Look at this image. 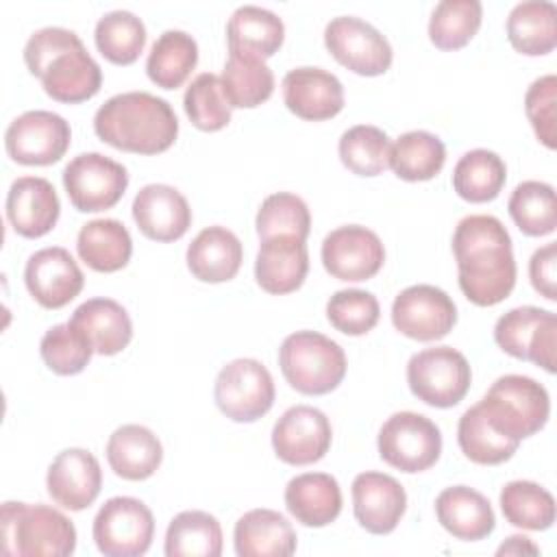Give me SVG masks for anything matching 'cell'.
Masks as SVG:
<instances>
[{"mask_svg":"<svg viewBox=\"0 0 557 557\" xmlns=\"http://www.w3.org/2000/svg\"><path fill=\"white\" fill-rule=\"evenodd\" d=\"M453 252L463 296L492 307L503 302L516 285V259L505 224L494 215H466L453 235Z\"/></svg>","mask_w":557,"mask_h":557,"instance_id":"6da1fadb","label":"cell"},{"mask_svg":"<svg viewBox=\"0 0 557 557\" xmlns=\"http://www.w3.org/2000/svg\"><path fill=\"white\" fill-rule=\"evenodd\" d=\"M24 61L57 102L76 104L100 91L102 70L70 28L46 26L35 30L24 46Z\"/></svg>","mask_w":557,"mask_h":557,"instance_id":"7a4b0ae2","label":"cell"},{"mask_svg":"<svg viewBox=\"0 0 557 557\" xmlns=\"http://www.w3.org/2000/svg\"><path fill=\"white\" fill-rule=\"evenodd\" d=\"M94 131L117 150L159 154L176 141L178 120L168 100L148 91H124L96 111Z\"/></svg>","mask_w":557,"mask_h":557,"instance_id":"3957f363","label":"cell"},{"mask_svg":"<svg viewBox=\"0 0 557 557\" xmlns=\"http://www.w3.org/2000/svg\"><path fill=\"white\" fill-rule=\"evenodd\" d=\"M2 540L4 555L65 557L76 548V529L54 507L7 500L2 505Z\"/></svg>","mask_w":557,"mask_h":557,"instance_id":"277c9868","label":"cell"},{"mask_svg":"<svg viewBox=\"0 0 557 557\" xmlns=\"http://www.w3.org/2000/svg\"><path fill=\"white\" fill-rule=\"evenodd\" d=\"M285 381L300 394L322 396L333 392L346 374L344 348L318 331H296L278 348Z\"/></svg>","mask_w":557,"mask_h":557,"instance_id":"5b68a950","label":"cell"},{"mask_svg":"<svg viewBox=\"0 0 557 557\" xmlns=\"http://www.w3.org/2000/svg\"><path fill=\"white\" fill-rule=\"evenodd\" d=\"M479 407L496 431L516 442L544 429L550 413L546 387L522 374L498 376L479 400Z\"/></svg>","mask_w":557,"mask_h":557,"instance_id":"8992f818","label":"cell"},{"mask_svg":"<svg viewBox=\"0 0 557 557\" xmlns=\"http://www.w3.org/2000/svg\"><path fill=\"white\" fill-rule=\"evenodd\" d=\"M470 381V363L453 346L424 348L407 363L411 394L431 407H455L468 394Z\"/></svg>","mask_w":557,"mask_h":557,"instance_id":"52a82bcc","label":"cell"},{"mask_svg":"<svg viewBox=\"0 0 557 557\" xmlns=\"http://www.w3.org/2000/svg\"><path fill=\"white\" fill-rule=\"evenodd\" d=\"M274 381L268 368L250 357L226 363L213 387L218 409L233 422H255L274 405Z\"/></svg>","mask_w":557,"mask_h":557,"instance_id":"ba28073f","label":"cell"},{"mask_svg":"<svg viewBox=\"0 0 557 557\" xmlns=\"http://www.w3.org/2000/svg\"><path fill=\"white\" fill-rule=\"evenodd\" d=\"M379 455L400 472H422L442 453V433L433 420L416 411L389 416L379 431Z\"/></svg>","mask_w":557,"mask_h":557,"instance_id":"9c48e42d","label":"cell"},{"mask_svg":"<svg viewBox=\"0 0 557 557\" xmlns=\"http://www.w3.org/2000/svg\"><path fill=\"white\" fill-rule=\"evenodd\" d=\"M94 542L107 557H139L154 535L152 511L133 496L109 498L94 518Z\"/></svg>","mask_w":557,"mask_h":557,"instance_id":"30bf717a","label":"cell"},{"mask_svg":"<svg viewBox=\"0 0 557 557\" xmlns=\"http://www.w3.org/2000/svg\"><path fill=\"white\" fill-rule=\"evenodd\" d=\"M494 339L507 355L555 372L557 315L553 311L531 305L516 307L496 320Z\"/></svg>","mask_w":557,"mask_h":557,"instance_id":"8fae6325","label":"cell"},{"mask_svg":"<svg viewBox=\"0 0 557 557\" xmlns=\"http://www.w3.org/2000/svg\"><path fill=\"white\" fill-rule=\"evenodd\" d=\"M63 187L74 209L96 213L120 202L128 187L126 168L100 152H83L63 170Z\"/></svg>","mask_w":557,"mask_h":557,"instance_id":"7c38bea8","label":"cell"},{"mask_svg":"<svg viewBox=\"0 0 557 557\" xmlns=\"http://www.w3.org/2000/svg\"><path fill=\"white\" fill-rule=\"evenodd\" d=\"M326 50L355 74L379 76L392 65V46L372 24L355 15L333 17L324 28Z\"/></svg>","mask_w":557,"mask_h":557,"instance_id":"4fadbf2b","label":"cell"},{"mask_svg":"<svg viewBox=\"0 0 557 557\" xmlns=\"http://www.w3.org/2000/svg\"><path fill=\"white\" fill-rule=\"evenodd\" d=\"M72 128L59 113L35 109L17 115L4 133L7 154L22 165L57 163L70 148Z\"/></svg>","mask_w":557,"mask_h":557,"instance_id":"5bb4252c","label":"cell"},{"mask_svg":"<svg viewBox=\"0 0 557 557\" xmlns=\"http://www.w3.org/2000/svg\"><path fill=\"white\" fill-rule=\"evenodd\" d=\"M396 331L418 342H435L448 335L457 322L453 298L435 285H411L403 289L392 305Z\"/></svg>","mask_w":557,"mask_h":557,"instance_id":"9a60e30c","label":"cell"},{"mask_svg":"<svg viewBox=\"0 0 557 557\" xmlns=\"http://www.w3.org/2000/svg\"><path fill=\"white\" fill-rule=\"evenodd\" d=\"M322 263L339 281H368L385 261V248L379 235L361 224H346L331 231L322 242Z\"/></svg>","mask_w":557,"mask_h":557,"instance_id":"2e32d148","label":"cell"},{"mask_svg":"<svg viewBox=\"0 0 557 557\" xmlns=\"http://www.w3.org/2000/svg\"><path fill=\"white\" fill-rule=\"evenodd\" d=\"M333 440L329 418L309 405L289 407L272 429V448L289 466H309L320 461Z\"/></svg>","mask_w":557,"mask_h":557,"instance_id":"e0dca14e","label":"cell"},{"mask_svg":"<svg viewBox=\"0 0 557 557\" xmlns=\"http://www.w3.org/2000/svg\"><path fill=\"white\" fill-rule=\"evenodd\" d=\"M24 283L41 307L61 309L81 294L85 276L65 248L50 246L28 257Z\"/></svg>","mask_w":557,"mask_h":557,"instance_id":"ac0fdd59","label":"cell"},{"mask_svg":"<svg viewBox=\"0 0 557 557\" xmlns=\"http://www.w3.org/2000/svg\"><path fill=\"white\" fill-rule=\"evenodd\" d=\"M46 487L50 498L63 509L83 511L100 494V463L85 448H65L52 459L46 474Z\"/></svg>","mask_w":557,"mask_h":557,"instance_id":"d6986e66","label":"cell"},{"mask_svg":"<svg viewBox=\"0 0 557 557\" xmlns=\"http://www.w3.org/2000/svg\"><path fill=\"white\" fill-rule=\"evenodd\" d=\"M407 509L405 487L389 474L361 472L352 481V511L357 522L374 535L392 533Z\"/></svg>","mask_w":557,"mask_h":557,"instance_id":"ffe728a7","label":"cell"},{"mask_svg":"<svg viewBox=\"0 0 557 557\" xmlns=\"http://www.w3.org/2000/svg\"><path fill=\"white\" fill-rule=\"evenodd\" d=\"M133 220L148 239L174 242L191 226V209L176 187L150 183L133 200Z\"/></svg>","mask_w":557,"mask_h":557,"instance_id":"44dd1931","label":"cell"},{"mask_svg":"<svg viewBox=\"0 0 557 557\" xmlns=\"http://www.w3.org/2000/svg\"><path fill=\"white\" fill-rule=\"evenodd\" d=\"M283 100L294 115L322 122L344 109V87L322 67H294L283 78Z\"/></svg>","mask_w":557,"mask_h":557,"instance_id":"7402d4cb","label":"cell"},{"mask_svg":"<svg viewBox=\"0 0 557 557\" xmlns=\"http://www.w3.org/2000/svg\"><path fill=\"white\" fill-rule=\"evenodd\" d=\"M61 213L57 189L48 178L20 176L7 194V218L22 237H41L52 231Z\"/></svg>","mask_w":557,"mask_h":557,"instance_id":"603a6c76","label":"cell"},{"mask_svg":"<svg viewBox=\"0 0 557 557\" xmlns=\"http://www.w3.org/2000/svg\"><path fill=\"white\" fill-rule=\"evenodd\" d=\"M309 272V252L305 239L278 235L261 239L255 278L268 294L296 292Z\"/></svg>","mask_w":557,"mask_h":557,"instance_id":"cb8c5ba5","label":"cell"},{"mask_svg":"<svg viewBox=\"0 0 557 557\" xmlns=\"http://www.w3.org/2000/svg\"><path fill=\"white\" fill-rule=\"evenodd\" d=\"M435 513L440 524L453 537L463 542L483 540L496 527L490 500L468 485H453L442 490L435 498Z\"/></svg>","mask_w":557,"mask_h":557,"instance_id":"d4e9b609","label":"cell"},{"mask_svg":"<svg viewBox=\"0 0 557 557\" xmlns=\"http://www.w3.org/2000/svg\"><path fill=\"white\" fill-rule=\"evenodd\" d=\"M233 542L239 557H289L296 550V531L274 509H250L235 522Z\"/></svg>","mask_w":557,"mask_h":557,"instance_id":"484cf974","label":"cell"},{"mask_svg":"<svg viewBox=\"0 0 557 557\" xmlns=\"http://www.w3.org/2000/svg\"><path fill=\"white\" fill-rule=\"evenodd\" d=\"M242 259L244 248L239 237L224 226L202 228L185 252L189 272L202 283L231 281L239 272Z\"/></svg>","mask_w":557,"mask_h":557,"instance_id":"4316f807","label":"cell"},{"mask_svg":"<svg viewBox=\"0 0 557 557\" xmlns=\"http://www.w3.org/2000/svg\"><path fill=\"white\" fill-rule=\"evenodd\" d=\"M70 322L87 337L94 352L117 355L133 337V322L126 309L113 298H89L74 309Z\"/></svg>","mask_w":557,"mask_h":557,"instance_id":"83f0119b","label":"cell"},{"mask_svg":"<svg viewBox=\"0 0 557 557\" xmlns=\"http://www.w3.org/2000/svg\"><path fill=\"white\" fill-rule=\"evenodd\" d=\"M163 459L159 437L141 424L117 426L107 442V461L111 470L126 481H144L152 476Z\"/></svg>","mask_w":557,"mask_h":557,"instance_id":"f1b7e54d","label":"cell"},{"mask_svg":"<svg viewBox=\"0 0 557 557\" xmlns=\"http://www.w3.org/2000/svg\"><path fill=\"white\" fill-rule=\"evenodd\" d=\"M287 511L305 527H326L342 511V490L326 472H305L285 487Z\"/></svg>","mask_w":557,"mask_h":557,"instance_id":"f546056e","label":"cell"},{"mask_svg":"<svg viewBox=\"0 0 557 557\" xmlns=\"http://www.w3.org/2000/svg\"><path fill=\"white\" fill-rule=\"evenodd\" d=\"M285 37L283 20L270 9L244 4L233 11L226 24L228 50L252 54L259 59L272 57Z\"/></svg>","mask_w":557,"mask_h":557,"instance_id":"4dcf8cb0","label":"cell"},{"mask_svg":"<svg viewBox=\"0 0 557 557\" xmlns=\"http://www.w3.org/2000/svg\"><path fill=\"white\" fill-rule=\"evenodd\" d=\"M78 257L96 272H117L133 255V239L126 226L113 218L83 224L76 237Z\"/></svg>","mask_w":557,"mask_h":557,"instance_id":"1f68e13d","label":"cell"},{"mask_svg":"<svg viewBox=\"0 0 557 557\" xmlns=\"http://www.w3.org/2000/svg\"><path fill=\"white\" fill-rule=\"evenodd\" d=\"M509 44L527 54H548L557 46V9L548 0H527L516 4L507 17Z\"/></svg>","mask_w":557,"mask_h":557,"instance_id":"d6a6232c","label":"cell"},{"mask_svg":"<svg viewBox=\"0 0 557 557\" xmlns=\"http://www.w3.org/2000/svg\"><path fill=\"white\" fill-rule=\"evenodd\" d=\"M198 63V44L185 30H165L152 44L146 59L148 78L161 89L181 87Z\"/></svg>","mask_w":557,"mask_h":557,"instance_id":"836d02e7","label":"cell"},{"mask_svg":"<svg viewBox=\"0 0 557 557\" xmlns=\"http://www.w3.org/2000/svg\"><path fill=\"white\" fill-rule=\"evenodd\" d=\"M220 81L231 109L259 107L274 91V74L265 61L244 52L228 50Z\"/></svg>","mask_w":557,"mask_h":557,"instance_id":"e575fe53","label":"cell"},{"mask_svg":"<svg viewBox=\"0 0 557 557\" xmlns=\"http://www.w3.org/2000/svg\"><path fill=\"white\" fill-rule=\"evenodd\" d=\"M446 163L444 141L429 131L403 133L389 150V168L403 181H429Z\"/></svg>","mask_w":557,"mask_h":557,"instance_id":"d590c367","label":"cell"},{"mask_svg":"<svg viewBox=\"0 0 557 557\" xmlns=\"http://www.w3.org/2000/svg\"><path fill=\"white\" fill-rule=\"evenodd\" d=\"M222 553V527L207 511H181L165 531L168 557H218Z\"/></svg>","mask_w":557,"mask_h":557,"instance_id":"8d00e7d4","label":"cell"},{"mask_svg":"<svg viewBox=\"0 0 557 557\" xmlns=\"http://www.w3.org/2000/svg\"><path fill=\"white\" fill-rule=\"evenodd\" d=\"M507 181L505 161L485 148L468 150L453 170V187L468 202L494 200Z\"/></svg>","mask_w":557,"mask_h":557,"instance_id":"74e56055","label":"cell"},{"mask_svg":"<svg viewBox=\"0 0 557 557\" xmlns=\"http://www.w3.org/2000/svg\"><path fill=\"white\" fill-rule=\"evenodd\" d=\"M457 442L461 453L481 466H496L507 459L518 450L520 442L503 435L492 426V422L485 418L483 409L472 405L470 409L463 411L457 424Z\"/></svg>","mask_w":557,"mask_h":557,"instance_id":"f35d334b","label":"cell"},{"mask_svg":"<svg viewBox=\"0 0 557 557\" xmlns=\"http://www.w3.org/2000/svg\"><path fill=\"white\" fill-rule=\"evenodd\" d=\"M94 39L98 52L107 61L115 65H131L146 46V26L135 13L117 9L104 13L96 22Z\"/></svg>","mask_w":557,"mask_h":557,"instance_id":"ab89813d","label":"cell"},{"mask_svg":"<svg viewBox=\"0 0 557 557\" xmlns=\"http://www.w3.org/2000/svg\"><path fill=\"white\" fill-rule=\"evenodd\" d=\"M509 215L516 226L531 237L550 235L557 228V200L555 189L542 181L520 183L507 202Z\"/></svg>","mask_w":557,"mask_h":557,"instance_id":"60d3db41","label":"cell"},{"mask_svg":"<svg viewBox=\"0 0 557 557\" xmlns=\"http://www.w3.org/2000/svg\"><path fill=\"white\" fill-rule=\"evenodd\" d=\"M500 509L509 524L544 531L555 522V498L533 481H509L500 490Z\"/></svg>","mask_w":557,"mask_h":557,"instance_id":"b9f144b4","label":"cell"},{"mask_svg":"<svg viewBox=\"0 0 557 557\" xmlns=\"http://www.w3.org/2000/svg\"><path fill=\"white\" fill-rule=\"evenodd\" d=\"M392 141L385 131L372 124H357L342 133L339 137V159L342 163L359 176H379L389 168Z\"/></svg>","mask_w":557,"mask_h":557,"instance_id":"7bdbcfd3","label":"cell"},{"mask_svg":"<svg viewBox=\"0 0 557 557\" xmlns=\"http://www.w3.org/2000/svg\"><path fill=\"white\" fill-rule=\"evenodd\" d=\"M481 17L479 0H442L431 13L429 39L440 50H459L476 35Z\"/></svg>","mask_w":557,"mask_h":557,"instance_id":"ee69618b","label":"cell"},{"mask_svg":"<svg viewBox=\"0 0 557 557\" xmlns=\"http://www.w3.org/2000/svg\"><path fill=\"white\" fill-rule=\"evenodd\" d=\"M259 239L289 235L298 239H307L311 231V213L307 202L289 191L270 194L255 218Z\"/></svg>","mask_w":557,"mask_h":557,"instance_id":"f6af8a7d","label":"cell"},{"mask_svg":"<svg viewBox=\"0 0 557 557\" xmlns=\"http://www.w3.org/2000/svg\"><path fill=\"white\" fill-rule=\"evenodd\" d=\"M183 107L191 124L200 131L213 133L231 122V104L224 96L220 76L205 72L198 74L183 96Z\"/></svg>","mask_w":557,"mask_h":557,"instance_id":"bcb514c9","label":"cell"},{"mask_svg":"<svg viewBox=\"0 0 557 557\" xmlns=\"http://www.w3.org/2000/svg\"><path fill=\"white\" fill-rule=\"evenodd\" d=\"M39 352L44 363L61 376L78 374L89 363L94 348L87 337L72 324H54L48 329L39 342Z\"/></svg>","mask_w":557,"mask_h":557,"instance_id":"7dc6e473","label":"cell"},{"mask_svg":"<svg viewBox=\"0 0 557 557\" xmlns=\"http://www.w3.org/2000/svg\"><path fill=\"white\" fill-rule=\"evenodd\" d=\"M381 307L374 294L366 289H339L326 302V318L344 335H366L379 322Z\"/></svg>","mask_w":557,"mask_h":557,"instance_id":"c3c4849f","label":"cell"},{"mask_svg":"<svg viewBox=\"0 0 557 557\" xmlns=\"http://www.w3.org/2000/svg\"><path fill=\"white\" fill-rule=\"evenodd\" d=\"M527 117L546 148L557 146V78L546 74L535 78L524 96Z\"/></svg>","mask_w":557,"mask_h":557,"instance_id":"681fc988","label":"cell"},{"mask_svg":"<svg viewBox=\"0 0 557 557\" xmlns=\"http://www.w3.org/2000/svg\"><path fill=\"white\" fill-rule=\"evenodd\" d=\"M557 244L548 242L537 248L529 261V278L537 294L546 300H557Z\"/></svg>","mask_w":557,"mask_h":557,"instance_id":"f907efd6","label":"cell"},{"mask_svg":"<svg viewBox=\"0 0 557 557\" xmlns=\"http://www.w3.org/2000/svg\"><path fill=\"white\" fill-rule=\"evenodd\" d=\"M496 553L498 555H537L540 548L524 535H511L498 546Z\"/></svg>","mask_w":557,"mask_h":557,"instance_id":"816d5d0a","label":"cell"}]
</instances>
